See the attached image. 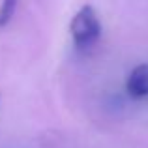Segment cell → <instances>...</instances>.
<instances>
[{"label": "cell", "mask_w": 148, "mask_h": 148, "mask_svg": "<svg viewBox=\"0 0 148 148\" xmlns=\"http://www.w3.org/2000/svg\"><path fill=\"white\" fill-rule=\"evenodd\" d=\"M69 32L71 40L79 49H86L96 45V41L101 36V23L98 19V13L92 6H83L69 23Z\"/></svg>", "instance_id": "1"}, {"label": "cell", "mask_w": 148, "mask_h": 148, "mask_svg": "<svg viewBox=\"0 0 148 148\" xmlns=\"http://www.w3.org/2000/svg\"><path fill=\"white\" fill-rule=\"evenodd\" d=\"M126 90L133 98H146L148 96V64H141L130 73L126 81Z\"/></svg>", "instance_id": "2"}, {"label": "cell", "mask_w": 148, "mask_h": 148, "mask_svg": "<svg viewBox=\"0 0 148 148\" xmlns=\"http://www.w3.org/2000/svg\"><path fill=\"white\" fill-rule=\"evenodd\" d=\"M17 2L19 0H2V4H0V28L11 21L15 10H17Z\"/></svg>", "instance_id": "3"}]
</instances>
